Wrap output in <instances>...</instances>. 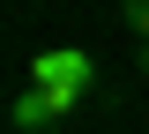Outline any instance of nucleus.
I'll return each instance as SVG.
<instances>
[{"label":"nucleus","instance_id":"obj_1","mask_svg":"<svg viewBox=\"0 0 149 134\" xmlns=\"http://www.w3.org/2000/svg\"><path fill=\"white\" fill-rule=\"evenodd\" d=\"M30 90H45L60 112H74V104H90V97H97V60L74 52V45H52V52L30 60Z\"/></svg>","mask_w":149,"mask_h":134},{"label":"nucleus","instance_id":"obj_2","mask_svg":"<svg viewBox=\"0 0 149 134\" xmlns=\"http://www.w3.org/2000/svg\"><path fill=\"white\" fill-rule=\"evenodd\" d=\"M8 119H15L22 134H52V127H60L67 112H60V104H52L45 90H22V97H15V112H8Z\"/></svg>","mask_w":149,"mask_h":134},{"label":"nucleus","instance_id":"obj_3","mask_svg":"<svg viewBox=\"0 0 149 134\" xmlns=\"http://www.w3.org/2000/svg\"><path fill=\"white\" fill-rule=\"evenodd\" d=\"M119 15H127V30L149 45V0H119Z\"/></svg>","mask_w":149,"mask_h":134},{"label":"nucleus","instance_id":"obj_4","mask_svg":"<svg viewBox=\"0 0 149 134\" xmlns=\"http://www.w3.org/2000/svg\"><path fill=\"white\" fill-rule=\"evenodd\" d=\"M134 67H142V75H149V45H142V52H134Z\"/></svg>","mask_w":149,"mask_h":134}]
</instances>
